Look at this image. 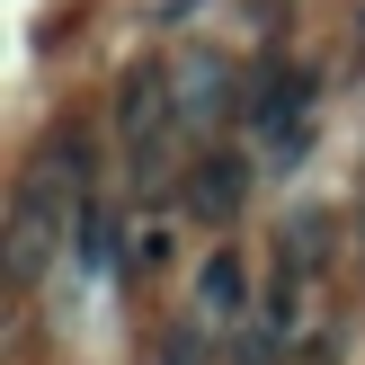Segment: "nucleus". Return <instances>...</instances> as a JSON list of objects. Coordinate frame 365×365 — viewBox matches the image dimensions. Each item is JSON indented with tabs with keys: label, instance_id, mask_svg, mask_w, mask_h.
Wrapping results in <instances>:
<instances>
[{
	"label": "nucleus",
	"instance_id": "1",
	"mask_svg": "<svg viewBox=\"0 0 365 365\" xmlns=\"http://www.w3.org/2000/svg\"><path fill=\"white\" fill-rule=\"evenodd\" d=\"M116 134H125V152H134V178L178 170V152H187V116H178L170 63H134L116 81Z\"/></svg>",
	"mask_w": 365,
	"mask_h": 365
},
{
	"label": "nucleus",
	"instance_id": "4",
	"mask_svg": "<svg viewBox=\"0 0 365 365\" xmlns=\"http://www.w3.org/2000/svg\"><path fill=\"white\" fill-rule=\"evenodd\" d=\"M170 81H178V116H187V134H196V125H214V116H223V98H232V63H223L214 45L170 53Z\"/></svg>",
	"mask_w": 365,
	"mask_h": 365
},
{
	"label": "nucleus",
	"instance_id": "3",
	"mask_svg": "<svg viewBox=\"0 0 365 365\" xmlns=\"http://www.w3.org/2000/svg\"><path fill=\"white\" fill-rule=\"evenodd\" d=\"M178 205H187L196 223H232V214L250 205V160H241V152H196Z\"/></svg>",
	"mask_w": 365,
	"mask_h": 365
},
{
	"label": "nucleus",
	"instance_id": "6",
	"mask_svg": "<svg viewBox=\"0 0 365 365\" xmlns=\"http://www.w3.org/2000/svg\"><path fill=\"white\" fill-rule=\"evenodd\" d=\"M125 250H134V241L116 232V214H107L98 196H89V205H81V223H71V259H81V277H107V267H116Z\"/></svg>",
	"mask_w": 365,
	"mask_h": 365
},
{
	"label": "nucleus",
	"instance_id": "2",
	"mask_svg": "<svg viewBox=\"0 0 365 365\" xmlns=\"http://www.w3.org/2000/svg\"><path fill=\"white\" fill-rule=\"evenodd\" d=\"M312 71H285V63H267L259 71V89H250V134H259V160L267 170H294L303 152H312V134H321V116H312Z\"/></svg>",
	"mask_w": 365,
	"mask_h": 365
},
{
	"label": "nucleus",
	"instance_id": "8",
	"mask_svg": "<svg viewBox=\"0 0 365 365\" xmlns=\"http://www.w3.org/2000/svg\"><path fill=\"white\" fill-rule=\"evenodd\" d=\"M312 365H339V348H330V339H321V348H312Z\"/></svg>",
	"mask_w": 365,
	"mask_h": 365
},
{
	"label": "nucleus",
	"instance_id": "5",
	"mask_svg": "<svg viewBox=\"0 0 365 365\" xmlns=\"http://www.w3.org/2000/svg\"><path fill=\"white\" fill-rule=\"evenodd\" d=\"M196 312H205L214 330H241L250 321V267H241V250H214V259L196 267Z\"/></svg>",
	"mask_w": 365,
	"mask_h": 365
},
{
	"label": "nucleus",
	"instance_id": "7",
	"mask_svg": "<svg viewBox=\"0 0 365 365\" xmlns=\"http://www.w3.org/2000/svg\"><path fill=\"white\" fill-rule=\"evenodd\" d=\"M223 339H232V356H223V365H277V356H285V339H277V330H267V321H259V312H250V321H241V330H223Z\"/></svg>",
	"mask_w": 365,
	"mask_h": 365
}]
</instances>
